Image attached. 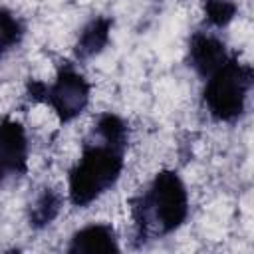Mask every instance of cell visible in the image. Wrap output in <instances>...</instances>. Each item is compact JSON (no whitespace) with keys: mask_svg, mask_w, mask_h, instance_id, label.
Here are the masks:
<instances>
[{"mask_svg":"<svg viewBox=\"0 0 254 254\" xmlns=\"http://www.w3.org/2000/svg\"><path fill=\"white\" fill-rule=\"evenodd\" d=\"M127 139L129 131L119 115L111 111L97 115L81 145L79 159L67 175V196L73 206L91 204L119 181L125 167Z\"/></svg>","mask_w":254,"mask_h":254,"instance_id":"6da1fadb","label":"cell"},{"mask_svg":"<svg viewBox=\"0 0 254 254\" xmlns=\"http://www.w3.org/2000/svg\"><path fill=\"white\" fill-rule=\"evenodd\" d=\"M117 234L111 224L91 222L73 232L67 252H117Z\"/></svg>","mask_w":254,"mask_h":254,"instance_id":"52a82bcc","label":"cell"},{"mask_svg":"<svg viewBox=\"0 0 254 254\" xmlns=\"http://www.w3.org/2000/svg\"><path fill=\"white\" fill-rule=\"evenodd\" d=\"M137 238H163L179 230L189 216V190L175 171H161L131 202Z\"/></svg>","mask_w":254,"mask_h":254,"instance_id":"7a4b0ae2","label":"cell"},{"mask_svg":"<svg viewBox=\"0 0 254 254\" xmlns=\"http://www.w3.org/2000/svg\"><path fill=\"white\" fill-rule=\"evenodd\" d=\"M226 58L228 54L222 40L204 32L192 34L189 44V64L202 79L208 77L220 64H224Z\"/></svg>","mask_w":254,"mask_h":254,"instance_id":"8992f818","label":"cell"},{"mask_svg":"<svg viewBox=\"0 0 254 254\" xmlns=\"http://www.w3.org/2000/svg\"><path fill=\"white\" fill-rule=\"evenodd\" d=\"M24 38L22 22L8 8H0V60L12 48H16Z\"/></svg>","mask_w":254,"mask_h":254,"instance_id":"30bf717a","label":"cell"},{"mask_svg":"<svg viewBox=\"0 0 254 254\" xmlns=\"http://www.w3.org/2000/svg\"><path fill=\"white\" fill-rule=\"evenodd\" d=\"M236 2L232 0H204V18L210 26L224 28L236 16Z\"/></svg>","mask_w":254,"mask_h":254,"instance_id":"8fae6325","label":"cell"},{"mask_svg":"<svg viewBox=\"0 0 254 254\" xmlns=\"http://www.w3.org/2000/svg\"><path fill=\"white\" fill-rule=\"evenodd\" d=\"M28 171V135L20 121H0V185Z\"/></svg>","mask_w":254,"mask_h":254,"instance_id":"5b68a950","label":"cell"},{"mask_svg":"<svg viewBox=\"0 0 254 254\" xmlns=\"http://www.w3.org/2000/svg\"><path fill=\"white\" fill-rule=\"evenodd\" d=\"M252 67L238 62L236 56H228L208 77L202 91V99L208 115L220 123L236 121L246 107V99L252 87Z\"/></svg>","mask_w":254,"mask_h":254,"instance_id":"3957f363","label":"cell"},{"mask_svg":"<svg viewBox=\"0 0 254 254\" xmlns=\"http://www.w3.org/2000/svg\"><path fill=\"white\" fill-rule=\"evenodd\" d=\"M111 26L113 20L107 16H99L93 18L79 34L77 42H75V56L79 60H87L97 56L109 42V34H111Z\"/></svg>","mask_w":254,"mask_h":254,"instance_id":"ba28073f","label":"cell"},{"mask_svg":"<svg viewBox=\"0 0 254 254\" xmlns=\"http://www.w3.org/2000/svg\"><path fill=\"white\" fill-rule=\"evenodd\" d=\"M28 93L32 101H44L50 105L62 123H69L87 107L91 85L77 69L65 65L58 71L52 83L30 81Z\"/></svg>","mask_w":254,"mask_h":254,"instance_id":"277c9868","label":"cell"},{"mask_svg":"<svg viewBox=\"0 0 254 254\" xmlns=\"http://www.w3.org/2000/svg\"><path fill=\"white\" fill-rule=\"evenodd\" d=\"M62 194L54 189H44L30 206V224L32 228H44L48 226L62 210Z\"/></svg>","mask_w":254,"mask_h":254,"instance_id":"9c48e42d","label":"cell"}]
</instances>
